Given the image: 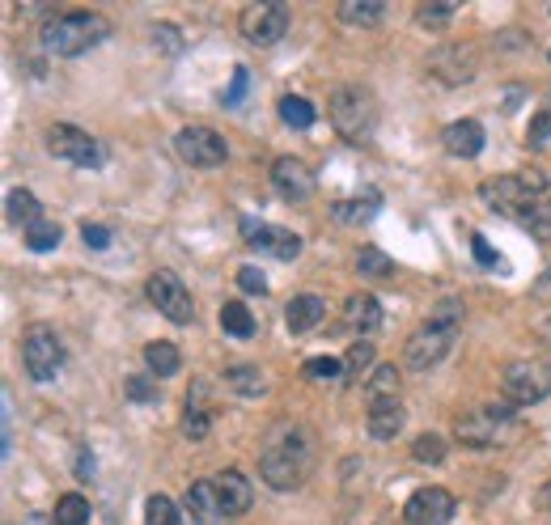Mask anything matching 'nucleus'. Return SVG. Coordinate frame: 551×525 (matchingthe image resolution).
Wrapping results in <instances>:
<instances>
[{
    "mask_svg": "<svg viewBox=\"0 0 551 525\" xmlns=\"http://www.w3.org/2000/svg\"><path fill=\"white\" fill-rule=\"evenodd\" d=\"M310 470H314V432L297 428V424H280L259 458L263 483H268L272 492H293V487L310 479Z\"/></svg>",
    "mask_w": 551,
    "mask_h": 525,
    "instance_id": "f257e3e1",
    "label": "nucleus"
},
{
    "mask_svg": "<svg viewBox=\"0 0 551 525\" xmlns=\"http://www.w3.org/2000/svg\"><path fill=\"white\" fill-rule=\"evenodd\" d=\"M102 39H111V22L102 13H56L47 17L43 30H39V43L47 56H60V60H73L81 51L98 47Z\"/></svg>",
    "mask_w": 551,
    "mask_h": 525,
    "instance_id": "f03ea898",
    "label": "nucleus"
},
{
    "mask_svg": "<svg viewBox=\"0 0 551 525\" xmlns=\"http://www.w3.org/2000/svg\"><path fill=\"white\" fill-rule=\"evenodd\" d=\"M518 407L513 403H488L475 411H462L454 420V437L467 449H496L518 437Z\"/></svg>",
    "mask_w": 551,
    "mask_h": 525,
    "instance_id": "7ed1b4c3",
    "label": "nucleus"
},
{
    "mask_svg": "<svg viewBox=\"0 0 551 525\" xmlns=\"http://www.w3.org/2000/svg\"><path fill=\"white\" fill-rule=\"evenodd\" d=\"M327 115H331V128L340 132V140L365 144L373 128H378V98L365 85H340V89H331Z\"/></svg>",
    "mask_w": 551,
    "mask_h": 525,
    "instance_id": "20e7f679",
    "label": "nucleus"
},
{
    "mask_svg": "<svg viewBox=\"0 0 551 525\" xmlns=\"http://www.w3.org/2000/svg\"><path fill=\"white\" fill-rule=\"evenodd\" d=\"M547 187V178L539 170H518V174H496L488 178L484 187H479V199L492 208L509 216V221H522V216L530 212V204L539 199V191Z\"/></svg>",
    "mask_w": 551,
    "mask_h": 525,
    "instance_id": "39448f33",
    "label": "nucleus"
},
{
    "mask_svg": "<svg viewBox=\"0 0 551 525\" xmlns=\"http://www.w3.org/2000/svg\"><path fill=\"white\" fill-rule=\"evenodd\" d=\"M501 394L505 403L513 407H535L551 394V360L539 356H522V360H509L505 373H501Z\"/></svg>",
    "mask_w": 551,
    "mask_h": 525,
    "instance_id": "423d86ee",
    "label": "nucleus"
},
{
    "mask_svg": "<svg viewBox=\"0 0 551 525\" xmlns=\"http://www.w3.org/2000/svg\"><path fill=\"white\" fill-rule=\"evenodd\" d=\"M47 149H51V157H60V161H68V166H77V170H102L106 166L102 140L73 128V123H51V128H47Z\"/></svg>",
    "mask_w": 551,
    "mask_h": 525,
    "instance_id": "0eeeda50",
    "label": "nucleus"
},
{
    "mask_svg": "<svg viewBox=\"0 0 551 525\" xmlns=\"http://www.w3.org/2000/svg\"><path fill=\"white\" fill-rule=\"evenodd\" d=\"M145 297L153 301V310L170 318L174 327H191L195 322V301H191V288L183 284V276H174V271H153L149 284H145Z\"/></svg>",
    "mask_w": 551,
    "mask_h": 525,
    "instance_id": "6e6552de",
    "label": "nucleus"
},
{
    "mask_svg": "<svg viewBox=\"0 0 551 525\" xmlns=\"http://www.w3.org/2000/svg\"><path fill=\"white\" fill-rule=\"evenodd\" d=\"M454 339H458V327H450V322H433V318H429L420 331H412V335H407V343H403V360H407V369L424 373V369L441 365V360L450 356Z\"/></svg>",
    "mask_w": 551,
    "mask_h": 525,
    "instance_id": "1a4fd4ad",
    "label": "nucleus"
},
{
    "mask_svg": "<svg viewBox=\"0 0 551 525\" xmlns=\"http://www.w3.org/2000/svg\"><path fill=\"white\" fill-rule=\"evenodd\" d=\"M22 365L34 382H56L64 369V343L51 327H30L22 335Z\"/></svg>",
    "mask_w": 551,
    "mask_h": 525,
    "instance_id": "9d476101",
    "label": "nucleus"
},
{
    "mask_svg": "<svg viewBox=\"0 0 551 525\" xmlns=\"http://www.w3.org/2000/svg\"><path fill=\"white\" fill-rule=\"evenodd\" d=\"M238 30L251 47H276L284 34H289V9L280 0H259V5H246L238 13Z\"/></svg>",
    "mask_w": 551,
    "mask_h": 525,
    "instance_id": "9b49d317",
    "label": "nucleus"
},
{
    "mask_svg": "<svg viewBox=\"0 0 551 525\" xmlns=\"http://www.w3.org/2000/svg\"><path fill=\"white\" fill-rule=\"evenodd\" d=\"M174 153H179L195 170H212V166H221V161L229 157V144H225L221 132L204 128V123H191V128H183L179 136H174Z\"/></svg>",
    "mask_w": 551,
    "mask_h": 525,
    "instance_id": "f8f14e48",
    "label": "nucleus"
},
{
    "mask_svg": "<svg viewBox=\"0 0 551 525\" xmlns=\"http://www.w3.org/2000/svg\"><path fill=\"white\" fill-rule=\"evenodd\" d=\"M242 242L251 246V250H259V255H272V259H280V263H293L297 255H301V242L293 229H280V225H268V221H255V216H242Z\"/></svg>",
    "mask_w": 551,
    "mask_h": 525,
    "instance_id": "ddd939ff",
    "label": "nucleus"
},
{
    "mask_svg": "<svg viewBox=\"0 0 551 525\" xmlns=\"http://www.w3.org/2000/svg\"><path fill=\"white\" fill-rule=\"evenodd\" d=\"M429 77L441 85H467L479 77V51L471 43H441L429 56Z\"/></svg>",
    "mask_w": 551,
    "mask_h": 525,
    "instance_id": "4468645a",
    "label": "nucleus"
},
{
    "mask_svg": "<svg viewBox=\"0 0 551 525\" xmlns=\"http://www.w3.org/2000/svg\"><path fill=\"white\" fill-rule=\"evenodd\" d=\"M314 187H318V178L301 157H276L272 161V191L284 199V204H306L314 195Z\"/></svg>",
    "mask_w": 551,
    "mask_h": 525,
    "instance_id": "2eb2a0df",
    "label": "nucleus"
},
{
    "mask_svg": "<svg viewBox=\"0 0 551 525\" xmlns=\"http://www.w3.org/2000/svg\"><path fill=\"white\" fill-rule=\"evenodd\" d=\"M454 509L458 504L446 487H420V492H412V500L403 504V521L407 525H450Z\"/></svg>",
    "mask_w": 551,
    "mask_h": 525,
    "instance_id": "dca6fc26",
    "label": "nucleus"
},
{
    "mask_svg": "<svg viewBox=\"0 0 551 525\" xmlns=\"http://www.w3.org/2000/svg\"><path fill=\"white\" fill-rule=\"evenodd\" d=\"M212 479H217V496H221L225 517H246V513H251L255 487H251V479H246L242 470H221V475H212Z\"/></svg>",
    "mask_w": 551,
    "mask_h": 525,
    "instance_id": "f3484780",
    "label": "nucleus"
},
{
    "mask_svg": "<svg viewBox=\"0 0 551 525\" xmlns=\"http://www.w3.org/2000/svg\"><path fill=\"white\" fill-rule=\"evenodd\" d=\"M484 123L479 119H458V123H450L446 132H441V144H446V153L450 157H462V161H471V157H479L484 153Z\"/></svg>",
    "mask_w": 551,
    "mask_h": 525,
    "instance_id": "a211bd4d",
    "label": "nucleus"
},
{
    "mask_svg": "<svg viewBox=\"0 0 551 525\" xmlns=\"http://www.w3.org/2000/svg\"><path fill=\"white\" fill-rule=\"evenodd\" d=\"M187 509L195 517V525H225V509H221V496H217V479H195L187 487Z\"/></svg>",
    "mask_w": 551,
    "mask_h": 525,
    "instance_id": "6ab92c4d",
    "label": "nucleus"
},
{
    "mask_svg": "<svg viewBox=\"0 0 551 525\" xmlns=\"http://www.w3.org/2000/svg\"><path fill=\"white\" fill-rule=\"evenodd\" d=\"M344 327L357 339H365L369 331H378L382 327V301L373 293H352L344 301Z\"/></svg>",
    "mask_w": 551,
    "mask_h": 525,
    "instance_id": "aec40b11",
    "label": "nucleus"
},
{
    "mask_svg": "<svg viewBox=\"0 0 551 525\" xmlns=\"http://www.w3.org/2000/svg\"><path fill=\"white\" fill-rule=\"evenodd\" d=\"M323 318H327V301L318 293H301V297H293L289 305H284V327H289L293 335L314 331Z\"/></svg>",
    "mask_w": 551,
    "mask_h": 525,
    "instance_id": "412c9836",
    "label": "nucleus"
},
{
    "mask_svg": "<svg viewBox=\"0 0 551 525\" xmlns=\"http://www.w3.org/2000/svg\"><path fill=\"white\" fill-rule=\"evenodd\" d=\"M365 424H369V437L373 441H395L403 424H407V411L399 398H390V403H369V415H365Z\"/></svg>",
    "mask_w": 551,
    "mask_h": 525,
    "instance_id": "4be33fe9",
    "label": "nucleus"
},
{
    "mask_svg": "<svg viewBox=\"0 0 551 525\" xmlns=\"http://www.w3.org/2000/svg\"><path fill=\"white\" fill-rule=\"evenodd\" d=\"M145 365L157 382H162V377H174L183 369V352L174 348L170 339H153V343H145Z\"/></svg>",
    "mask_w": 551,
    "mask_h": 525,
    "instance_id": "5701e85b",
    "label": "nucleus"
},
{
    "mask_svg": "<svg viewBox=\"0 0 551 525\" xmlns=\"http://www.w3.org/2000/svg\"><path fill=\"white\" fill-rule=\"evenodd\" d=\"M382 208V195H365V199H335L331 204V216L340 225H369L373 216Z\"/></svg>",
    "mask_w": 551,
    "mask_h": 525,
    "instance_id": "b1692460",
    "label": "nucleus"
},
{
    "mask_svg": "<svg viewBox=\"0 0 551 525\" xmlns=\"http://www.w3.org/2000/svg\"><path fill=\"white\" fill-rule=\"evenodd\" d=\"M225 386L242 394V398H259L263 390H268V373H263L259 365H229L225 369Z\"/></svg>",
    "mask_w": 551,
    "mask_h": 525,
    "instance_id": "393cba45",
    "label": "nucleus"
},
{
    "mask_svg": "<svg viewBox=\"0 0 551 525\" xmlns=\"http://www.w3.org/2000/svg\"><path fill=\"white\" fill-rule=\"evenodd\" d=\"M335 13L344 26H378L386 17V0H344Z\"/></svg>",
    "mask_w": 551,
    "mask_h": 525,
    "instance_id": "a878e982",
    "label": "nucleus"
},
{
    "mask_svg": "<svg viewBox=\"0 0 551 525\" xmlns=\"http://www.w3.org/2000/svg\"><path fill=\"white\" fill-rule=\"evenodd\" d=\"M399 386H403V377L395 365H378L369 373V382H365V398L369 403H390V398H399Z\"/></svg>",
    "mask_w": 551,
    "mask_h": 525,
    "instance_id": "bb28decb",
    "label": "nucleus"
},
{
    "mask_svg": "<svg viewBox=\"0 0 551 525\" xmlns=\"http://www.w3.org/2000/svg\"><path fill=\"white\" fill-rule=\"evenodd\" d=\"M221 331L234 335V339H251L259 331V322H255V314L246 310L242 301H225L221 305Z\"/></svg>",
    "mask_w": 551,
    "mask_h": 525,
    "instance_id": "cd10ccee",
    "label": "nucleus"
},
{
    "mask_svg": "<svg viewBox=\"0 0 551 525\" xmlns=\"http://www.w3.org/2000/svg\"><path fill=\"white\" fill-rule=\"evenodd\" d=\"M5 208H9V221H13V225H26V229H30V225L43 221V204H39V199H34L30 191H22V187L9 191Z\"/></svg>",
    "mask_w": 551,
    "mask_h": 525,
    "instance_id": "c85d7f7f",
    "label": "nucleus"
},
{
    "mask_svg": "<svg viewBox=\"0 0 551 525\" xmlns=\"http://www.w3.org/2000/svg\"><path fill=\"white\" fill-rule=\"evenodd\" d=\"M357 271L365 280H390L395 276V259H390L382 246H361L357 250Z\"/></svg>",
    "mask_w": 551,
    "mask_h": 525,
    "instance_id": "c756f323",
    "label": "nucleus"
},
{
    "mask_svg": "<svg viewBox=\"0 0 551 525\" xmlns=\"http://www.w3.org/2000/svg\"><path fill=\"white\" fill-rule=\"evenodd\" d=\"M94 509H90V500H85L81 492H68L56 500V513H51V521L56 525H90Z\"/></svg>",
    "mask_w": 551,
    "mask_h": 525,
    "instance_id": "7c9ffc66",
    "label": "nucleus"
},
{
    "mask_svg": "<svg viewBox=\"0 0 551 525\" xmlns=\"http://www.w3.org/2000/svg\"><path fill=\"white\" fill-rule=\"evenodd\" d=\"M518 225H526L530 233H535V238L551 242V183L539 191V199H535V204H530V212L522 216Z\"/></svg>",
    "mask_w": 551,
    "mask_h": 525,
    "instance_id": "2f4dec72",
    "label": "nucleus"
},
{
    "mask_svg": "<svg viewBox=\"0 0 551 525\" xmlns=\"http://www.w3.org/2000/svg\"><path fill=\"white\" fill-rule=\"evenodd\" d=\"M280 119L289 123V128H297V132H306V128H314V119H318V111H314V102H306V98H297V94H284L280 98Z\"/></svg>",
    "mask_w": 551,
    "mask_h": 525,
    "instance_id": "473e14b6",
    "label": "nucleus"
},
{
    "mask_svg": "<svg viewBox=\"0 0 551 525\" xmlns=\"http://www.w3.org/2000/svg\"><path fill=\"white\" fill-rule=\"evenodd\" d=\"M446 454H450V445H446V437H437V432H420V437L412 441V458L420 466H441Z\"/></svg>",
    "mask_w": 551,
    "mask_h": 525,
    "instance_id": "72a5a7b5",
    "label": "nucleus"
},
{
    "mask_svg": "<svg viewBox=\"0 0 551 525\" xmlns=\"http://www.w3.org/2000/svg\"><path fill=\"white\" fill-rule=\"evenodd\" d=\"M454 13H458V0H433V5H420L416 9V22L424 30H446L454 22Z\"/></svg>",
    "mask_w": 551,
    "mask_h": 525,
    "instance_id": "f704fd0d",
    "label": "nucleus"
},
{
    "mask_svg": "<svg viewBox=\"0 0 551 525\" xmlns=\"http://www.w3.org/2000/svg\"><path fill=\"white\" fill-rule=\"evenodd\" d=\"M60 238H64V229H60L56 221H47V216H43L39 225H30V229H26V246L34 250V255H47V250H56Z\"/></svg>",
    "mask_w": 551,
    "mask_h": 525,
    "instance_id": "c9c22d12",
    "label": "nucleus"
},
{
    "mask_svg": "<svg viewBox=\"0 0 551 525\" xmlns=\"http://www.w3.org/2000/svg\"><path fill=\"white\" fill-rule=\"evenodd\" d=\"M123 398H128V403H157V398H162V382H157L153 373H136L123 382Z\"/></svg>",
    "mask_w": 551,
    "mask_h": 525,
    "instance_id": "e433bc0d",
    "label": "nucleus"
},
{
    "mask_svg": "<svg viewBox=\"0 0 551 525\" xmlns=\"http://www.w3.org/2000/svg\"><path fill=\"white\" fill-rule=\"evenodd\" d=\"M301 373L310 377V382H344V360H335V356H310L306 365H301Z\"/></svg>",
    "mask_w": 551,
    "mask_h": 525,
    "instance_id": "4c0bfd02",
    "label": "nucleus"
},
{
    "mask_svg": "<svg viewBox=\"0 0 551 525\" xmlns=\"http://www.w3.org/2000/svg\"><path fill=\"white\" fill-rule=\"evenodd\" d=\"M145 525H183L179 504H174L170 496H149V504H145Z\"/></svg>",
    "mask_w": 551,
    "mask_h": 525,
    "instance_id": "58836bf2",
    "label": "nucleus"
},
{
    "mask_svg": "<svg viewBox=\"0 0 551 525\" xmlns=\"http://www.w3.org/2000/svg\"><path fill=\"white\" fill-rule=\"evenodd\" d=\"M179 428H183V437H191V441H204L208 432H212V415H208V407H200V403H187V411H183Z\"/></svg>",
    "mask_w": 551,
    "mask_h": 525,
    "instance_id": "ea45409f",
    "label": "nucleus"
},
{
    "mask_svg": "<svg viewBox=\"0 0 551 525\" xmlns=\"http://www.w3.org/2000/svg\"><path fill=\"white\" fill-rule=\"evenodd\" d=\"M369 365H373V343H369V339H357V343L348 348V356H344V373H348V377H361Z\"/></svg>",
    "mask_w": 551,
    "mask_h": 525,
    "instance_id": "a19ab883",
    "label": "nucleus"
},
{
    "mask_svg": "<svg viewBox=\"0 0 551 525\" xmlns=\"http://www.w3.org/2000/svg\"><path fill=\"white\" fill-rule=\"evenodd\" d=\"M551 140V98L539 106V115L530 119V128H526V144L530 149H539V144H547Z\"/></svg>",
    "mask_w": 551,
    "mask_h": 525,
    "instance_id": "79ce46f5",
    "label": "nucleus"
},
{
    "mask_svg": "<svg viewBox=\"0 0 551 525\" xmlns=\"http://www.w3.org/2000/svg\"><path fill=\"white\" fill-rule=\"evenodd\" d=\"M238 288L242 293H251V297H263L268 293V280H263V271L255 263H246V267H238Z\"/></svg>",
    "mask_w": 551,
    "mask_h": 525,
    "instance_id": "37998d69",
    "label": "nucleus"
},
{
    "mask_svg": "<svg viewBox=\"0 0 551 525\" xmlns=\"http://www.w3.org/2000/svg\"><path fill=\"white\" fill-rule=\"evenodd\" d=\"M246 89H251V72H246V68H234V81H229V89H225V106H229V111H238V106H242Z\"/></svg>",
    "mask_w": 551,
    "mask_h": 525,
    "instance_id": "c03bdc74",
    "label": "nucleus"
},
{
    "mask_svg": "<svg viewBox=\"0 0 551 525\" xmlns=\"http://www.w3.org/2000/svg\"><path fill=\"white\" fill-rule=\"evenodd\" d=\"M471 255H475V263H479V267H492V271H496V267H505V263H501V255H496V250L488 246L484 233H471Z\"/></svg>",
    "mask_w": 551,
    "mask_h": 525,
    "instance_id": "a18cd8bd",
    "label": "nucleus"
},
{
    "mask_svg": "<svg viewBox=\"0 0 551 525\" xmlns=\"http://www.w3.org/2000/svg\"><path fill=\"white\" fill-rule=\"evenodd\" d=\"M81 242L90 246V250H106V246H111V229L85 221V225H81Z\"/></svg>",
    "mask_w": 551,
    "mask_h": 525,
    "instance_id": "49530a36",
    "label": "nucleus"
},
{
    "mask_svg": "<svg viewBox=\"0 0 551 525\" xmlns=\"http://www.w3.org/2000/svg\"><path fill=\"white\" fill-rule=\"evenodd\" d=\"M153 39H162V47H166V51H183V43H179V30H174V26H153Z\"/></svg>",
    "mask_w": 551,
    "mask_h": 525,
    "instance_id": "de8ad7c7",
    "label": "nucleus"
},
{
    "mask_svg": "<svg viewBox=\"0 0 551 525\" xmlns=\"http://www.w3.org/2000/svg\"><path fill=\"white\" fill-rule=\"evenodd\" d=\"M77 479L81 483L94 479V454H90V449H81V454H77Z\"/></svg>",
    "mask_w": 551,
    "mask_h": 525,
    "instance_id": "09e8293b",
    "label": "nucleus"
},
{
    "mask_svg": "<svg viewBox=\"0 0 551 525\" xmlns=\"http://www.w3.org/2000/svg\"><path fill=\"white\" fill-rule=\"evenodd\" d=\"M539 509H551V483L539 487Z\"/></svg>",
    "mask_w": 551,
    "mask_h": 525,
    "instance_id": "8fccbe9b",
    "label": "nucleus"
},
{
    "mask_svg": "<svg viewBox=\"0 0 551 525\" xmlns=\"http://www.w3.org/2000/svg\"><path fill=\"white\" fill-rule=\"evenodd\" d=\"M547 60H551V51H547Z\"/></svg>",
    "mask_w": 551,
    "mask_h": 525,
    "instance_id": "3c124183",
    "label": "nucleus"
}]
</instances>
